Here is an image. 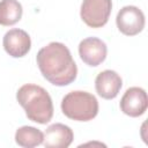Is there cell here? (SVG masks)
Segmentation results:
<instances>
[{
    "label": "cell",
    "mask_w": 148,
    "mask_h": 148,
    "mask_svg": "<svg viewBox=\"0 0 148 148\" xmlns=\"http://www.w3.org/2000/svg\"><path fill=\"white\" fill-rule=\"evenodd\" d=\"M23 14L22 5L17 0L0 1V25L9 27L17 23Z\"/></svg>",
    "instance_id": "8fae6325"
},
{
    "label": "cell",
    "mask_w": 148,
    "mask_h": 148,
    "mask_svg": "<svg viewBox=\"0 0 148 148\" xmlns=\"http://www.w3.org/2000/svg\"><path fill=\"white\" fill-rule=\"evenodd\" d=\"M119 106L123 113H125L126 116L133 118L142 116L148 108V97L146 90L140 87L128 88L124 92Z\"/></svg>",
    "instance_id": "8992f818"
},
{
    "label": "cell",
    "mask_w": 148,
    "mask_h": 148,
    "mask_svg": "<svg viewBox=\"0 0 148 148\" xmlns=\"http://www.w3.org/2000/svg\"><path fill=\"white\" fill-rule=\"evenodd\" d=\"M73 139L74 133L69 126L56 123L45 130L42 145L45 148H67L73 142Z\"/></svg>",
    "instance_id": "30bf717a"
},
{
    "label": "cell",
    "mask_w": 148,
    "mask_h": 148,
    "mask_svg": "<svg viewBox=\"0 0 148 148\" xmlns=\"http://www.w3.org/2000/svg\"><path fill=\"white\" fill-rule=\"evenodd\" d=\"M2 45L5 51L13 58L24 57L31 49V39L27 31L22 29H10L8 30L2 39Z\"/></svg>",
    "instance_id": "ba28073f"
},
{
    "label": "cell",
    "mask_w": 148,
    "mask_h": 148,
    "mask_svg": "<svg viewBox=\"0 0 148 148\" xmlns=\"http://www.w3.org/2000/svg\"><path fill=\"white\" fill-rule=\"evenodd\" d=\"M112 10V0H83L81 3L80 16L90 28L104 27Z\"/></svg>",
    "instance_id": "277c9868"
},
{
    "label": "cell",
    "mask_w": 148,
    "mask_h": 148,
    "mask_svg": "<svg viewBox=\"0 0 148 148\" xmlns=\"http://www.w3.org/2000/svg\"><path fill=\"white\" fill-rule=\"evenodd\" d=\"M106 54V44L97 37H87L79 44V56L81 60L90 67L101 65L105 60Z\"/></svg>",
    "instance_id": "52a82bcc"
},
{
    "label": "cell",
    "mask_w": 148,
    "mask_h": 148,
    "mask_svg": "<svg viewBox=\"0 0 148 148\" xmlns=\"http://www.w3.org/2000/svg\"><path fill=\"white\" fill-rule=\"evenodd\" d=\"M116 24L121 34L126 36H135L143 30L146 17L139 7L125 6L118 12Z\"/></svg>",
    "instance_id": "5b68a950"
},
{
    "label": "cell",
    "mask_w": 148,
    "mask_h": 148,
    "mask_svg": "<svg viewBox=\"0 0 148 148\" xmlns=\"http://www.w3.org/2000/svg\"><path fill=\"white\" fill-rule=\"evenodd\" d=\"M16 99L24 109L29 120L44 125L52 119V98L43 87L32 83L23 84L16 92Z\"/></svg>",
    "instance_id": "7a4b0ae2"
},
{
    "label": "cell",
    "mask_w": 148,
    "mask_h": 148,
    "mask_svg": "<svg viewBox=\"0 0 148 148\" xmlns=\"http://www.w3.org/2000/svg\"><path fill=\"white\" fill-rule=\"evenodd\" d=\"M44 133L34 126H22L15 132V142L23 148H34L43 143Z\"/></svg>",
    "instance_id": "7c38bea8"
},
{
    "label": "cell",
    "mask_w": 148,
    "mask_h": 148,
    "mask_svg": "<svg viewBox=\"0 0 148 148\" xmlns=\"http://www.w3.org/2000/svg\"><path fill=\"white\" fill-rule=\"evenodd\" d=\"M121 87L123 80L120 75L112 69H105L98 73L95 79V89L97 94L104 99L116 98Z\"/></svg>",
    "instance_id": "9c48e42d"
},
{
    "label": "cell",
    "mask_w": 148,
    "mask_h": 148,
    "mask_svg": "<svg viewBox=\"0 0 148 148\" xmlns=\"http://www.w3.org/2000/svg\"><path fill=\"white\" fill-rule=\"evenodd\" d=\"M36 61L42 75L54 86H68L77 76V66L64 43L51 42L43 46L37 53Z\"/></svg>",
    "instance_id": "6da1fadb"
},
{
    "label": "cell",
    "mask_w": 148,
    "mask_h": 148,
    "mask_svg": "<svg viewBox=\"0 0 148 148\" xmlns=\"http://www.w3.org/2000/svg\"><path fill=\"white\" fill-rule=\"evenodd\" d=\"M97 98L82 90H74L66 94L61 101L62 113L75 121H89L92 120L98 113Z\"/></svg>",
    "instance_id": "3957f363"
}]
</instances>
